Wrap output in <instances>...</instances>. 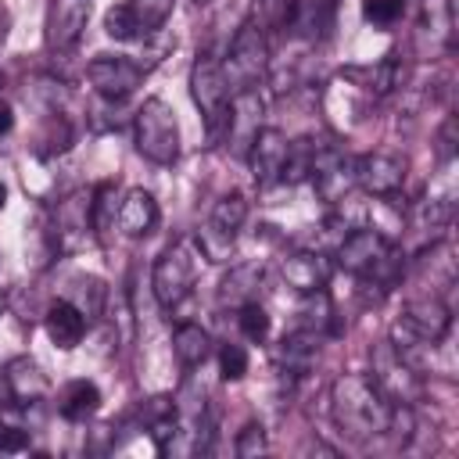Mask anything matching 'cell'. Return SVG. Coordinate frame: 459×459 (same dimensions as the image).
<instances>
[{"label": "cell", "mask_w": 459, "mask_h": 459, "mask_svg": "<svg viewBox=\"0 0 459 459\" xmlns=\"http://www.w3.org/2000/svg\"><path fill=\"white\" fill-rule=\"evenodd\" d=\"M394 405L369 373H344L330 387V416L348 441H373L391 430Z\"/></svg>", "instance_id": "6da1fadb"}, {"label": "cell", "mask_w": 459, "mask_h": 459, "mask_svg": "<svg viewBox=\"0 0 459 459\" xmlns=\"http://www.w3.org/2000/svg\"><path fill=\"white\" fill-rule=\"evenodd\" d=\"M337 262L359 280L377 283L380 290H387L398 276V247L373 226H355L351 233H344L337 244Z\"/></svg>", "instance_id": "7a4b0ae2"}, {"label": "cell", "mask_w": 459, "mask_h": 459, "mask_svg": "<svg viewBox=\"0 0 459 459\" xmlns=\"http://www.w3.org/2000/svg\"><path fill=\"white\" fill-rule=\"evenodd\" d=\"M448 326H452V312H448V305L441 298H434V294L430 298H416V301H409L402 308L387 344L412 366L416 351H430L434 344H441Z\"/></svg>", "instance_id": "3957f363"}, {"label": "cell", "mask_w": 459, "mask_h": 459, "mask_svg": "<svg viewBox=\"0 0 459 459\" xmlns=\"http://www.w3.org/2000/svg\"><path fill=\"white\" fill-rule=\"evenodd\" d=\"M190 97L204 118L208 140L215 143L219 136H226V118H230V79L222 72V61L215 54H197L194 68H190Z\"/></svg>", "instance_id": "277c9868"}, {"label": "cell", "mask_w": 459, "mask_h": 459, "mask_svg": "<svg viewBox=\"0 0 459 459\" xmlns=\"http://www.w3.org/2000/svg\"><path fill=\"white\" fill-rule=\"evenodd\" d=\"M133 140L151 165H172L179 158V122L161 97H147L133 118Z\"/></svg>", "instance_id": "5b68a950"}, {"label": "cell", "mask_w": 459, "mask_h": 459, "mask_svg": "<svg viewBox=\"0 0 459 459\" xmlns=\"http://www.w3.org/2000/svg\"><path fill=\"white\" fill-rule=\"evenodd\" d=\"M197 283V251L190 240H176L169 244L158 262H154V273H151V287H154V298L161 308H179L190 290Z\"/></svg>", "instance_id": "8992f818"}, {"label": "cell", "mask_w": 459, "mask_h": 459, "mask_svg": "<svg viewBox=\"0 0 459 459\" xmlns=\"http://www.w3.org/2000/svg\"><path fill=\"white\" fill-rule=\"evenodd\" d=\"M247 222V197L240 190H230L215 201L208 222L197 230V251L208 258V262H226L240 230Z\"/></svg>", "instance_id": "52a82bcc"}, {"label": "cell", "mask_w": 459, "mask_h": 459, "mask_svg": "<svg viewBox=\"0 0 459 459\" xmlns=\"http://www.w3.org/2000/svg\"><path fill=\"white\" fill-rule=\"evenodd\" d=\"M269 68V39H265V29H258L255 22H244L240 32L233 36V47H230V57L222 65L230 86L237 90H251L258 86V79L265 75Z\"/></svg>", "instance_id": "ba28073f"}, {"label": "cell", "mask_w": 459, "mask_h": 459, "mask_svg": "<svg viewBox=\"0 0 459 459\" xmlns=\"http://www.w3.org/2000/svg\"><path fill=\"white\" fill-rule=\"evenodd\" d=\"M308 179H312L319 201L344 204L355 186V158L344 154V147H337V143H316V161H312Z\"/></svg>", "instance_id": "9c48e42d"}, {"label": "cell", "mask_w": 459, "mask_h": 459, "mask_svg": "<svg viewBox=\"0 0 459 459\" xmlns=\"http://www.w3.org/2000/svg\"><path fill=\"white\" fill-rule=\"evenodd\" d=\"M143 75H147V65H140L126 54H97L86 65V79L104 100H126L129 93H136Z\"/></svg>", "instance_id": "30bf717a"}, {"label": "cell", "mask_w": 459, "mask_h": 459, "mask_svg": "<svg viewBox=\"0 0 459 459\" xmlns=\"http://www.w3.org/2000/svg\"><path fill=\"white\" fill-rule=\"evenodd\" d=\"M405 158L391 151H369L355 158V186H362L369 197H398V190L405 186Z\"/></svg>", "instance_id": "8fae6325"}, {"label": "cell", "mask_w": 459, "mask_h": 459, "mask_svg": "<svg viewBox=\"0 0 459 459\" xmlns=\"http://www.w3.org/2000/svg\"><path fill=\"white\" fill-rule=\"evenodd\" d=\"M287 136L273 126H262L247 147V165H251V176L255 183L265 190V186H276L280 183V172H283V158H287Z\"/></svg>", "instance_id": "7c38bea8"}, {"label": "cell", "mask_w": 459, "mask_h": 459, "mask_svg": "<svg viewBox=\"0 0 459 459\" xmlns=\"http://www.w3.org/2000/svg\"><path fill=\"white\" fill-rule=\"evenodd\" d=\"M90 22V0H50L47 7V47L50 50H72L82 39V29Z\"/></svg>", "instance_id": "4fadbf2b"}, {"label": "cell", "mask_w": 459, "mask_h": 459, "mask_svg": "<svg viewBox=\"0 0 459 459\" xmlns=\"http://www.w3.org/2000/svg\"><path fill=\"white\" fill-rule=\"evenodd\" d=\"M280 273L287 280V287H294L298 294H312V290H323L333 276V262L323 255V251H312V247H301V251H290L283 262H280Z\"/></svg>", "instance_id": "5bb4252c"}, {"label": "cell", "mask_w": 459, "mask_h": 459, "mask_svg": "<svg viewBox=\"0 0 459 459\" xmlns=\"http://www.w3.org/2000/svg\"><path fill=\"white\" fill-rule=\"evenodd\" d=\"M258 129H262V97H258V90H255V86H251V90H237L233 100H230L226 140H230L240 154H247V147H251V140H255Z\"/></svg>", "instance_id": "9a60e30c"}, {"label": "cell", "mask_w": 459, "mask_h": 459, "mask_svg": "<svg viewBox=\"0 0 459 459\" xmlns=\"http://www.w3.org/2000/svg\"><path fill=\"white\" fill-rule=\"evenodd\" d=\"M86 326H90L86 312H82L75 301H68V298L54 301V305L47 308V316H43V330H47V337H50L57 348H65V351H72V348L86 337Z\"/></svg>", "instance_id": "2e32d148"}, {"label": "cell", "mask_w": 459, "mask_h": 459, "mask_svg": "<svg viewBox=\"0 0 459 459\" xmlns=\"http://www.w3.org/2000/svg\"><path fill=\"white\" fill-rule=\"evenodd\" d=\"M4 380H7V391H11V398H14L18 405H36V402H43V398L50 394L47 373H43L32 359H25V355H18V359L7 362Z\"/></svg>", "instance_id": "e0dca14e"}, {"label": "cell", "mask_w": 459, "mask_h": 459, "mask_svg": "<svg viewBox=\"0 0 459 459\" xmlns=\"http://www.w3.org/2000/svg\"><path fill=\"white\" fill-rule=\"evenodd\" d=\"M158 219H161L158 201H154V194L143 190V186H133V190L122 197V204H118V230H122L126 237H147V233H154Z\"/></svg>", "instance_id": "ac0fdd59"}, {"label": "cell", "mask_w": 459, "mask_h": 459, "mask_svg": "<svg viewBox=\"0 0 459 459\" xmlns=\"http://www.w3.org/2000/svg\"><path fill=\"white\" fill-rule=\"evenodd\" d=\"M341 79H348L366 100H377V97H387L398 82H402V68L398 61H377V65H351L341 72Z\"/></svg>", "instance_id": "d6986e66"}, {"label": "cell", "mask_w": 459, "mask_h": 459, "mask_svg": "<svg viewBox=\"0 0 459 459\" xmlns=\"http://www.w3.org/2000/svg\"><path fill=\"white\" fill-rule=\"evenodd\" d=\"M93 194H72L57 204V240L65 247H79L86 240V233L93 230Z\"/></svg>", "instance_id": "ffe728a7"}, {"label": "cell", "mask_w": 459, "mask_h": 459, "mask_svg": "<svg viewBox=\"0 0 459 459\" xmlns=\"http://www.w3.org/2000/svg\"><path fill=\"white\" fill-rule=\"evenodd\" d=\"M316 351H319V333H316V330L298 326L294 333H287V337L280 341V348H276V362H280V369H283V373L301 377V373L312 366Z\"/></svg>", "instance_id": "44dd1931"}, {"label": "cell", "mask_w": 459, "mask_h": 459, "mask_svg": "<svg viewBox=\"0 0 459 459\" xmlns=\"http://www.w3.org/2000/svg\"><path fill=\"white\" fill-rule=\"evenodd\" d=\"M258 283H262V269L255 262H244V265H233L222 283H219V305L226 308H240L244 301H255L258 298Z\"/></svg>", "instance_id": "7402d4cb"}, {"label": "cell", "mask_w": 459, "mask_h": 459, "mask_svg": "<svg viewBox=\"0 0 459 459\" xmlns=\"http://www.w3.org/2000/svg\"><path fill=\"white\" fill-rule=\"evenodd\" d=\"M172 351H176L183 369H197L212 355V337H208V330L201 323H179L172 330Z\"/></svg>", "instance_id": "603a6c76"}, {"label": "cell", "mask_w": 459, "mask_h": 459, "mask_svg": "<svg viewBox=\"0 0 459 459\" xmlns=\"http://www.w3.org/2000/svg\"><path fill=\"white\" fill-rule=\"evenodd\" d=\"M97 409H100V387L93 380H72V384H65L61 402H57V412L68 423H86Z\"/></svg>", "instance_id": "cb8c5ba5"}, {"label": "cell", "mask_w": 459, "mask_h": 459, "mask_svg": "<svg viewBox=\"0 0 459 459\" xmlns=\"http://www.w3.org/2000/svg\"><path fill=\"white\" fill-rule=\"evenodd\" d=\"M312 161H316V143L305 136V140H290L287 143V158H283V172H280V183L283 186H298L312 176Z\"/></svg>", "instance_id": "d4e9b609"}, {"label": "cell", "mask_w": 459, "mask_h": 459, "mask_svg": "<svg viewBox=\"0 0 459 459\" xmlns=\"http://www.w3.org/2000/svg\"><path fill=\"white\" fill-rule=\"evenodd\" d=\"M104 32H108L111 39H118V43H133V39L147 36L143 25H140V18H136V11H133V4H115V7H108V11H104Z\"/></svg>", "instance_id": "484cf974"}, {"label": "cell", "mask_w": 459, "mask_h": 459, "mask_svg": "<svg viewBox=\"0 0 459 459\" xmlns=\"http://www.w3.org/2000/svg\"><path fill=\"white\" fill-rule=\"evenodd\" d=\"M301 298H305V301H301V308H298V316H301V319H298V326L323 333V330H326V323H330V316H333L326 290H312V294H301Z\"/></svg>", "instance_id": "4316f807"}, {"label": "cell", "mask_w": 459, "mask_h": 459, "mask_svg": "<svg viewBox=\"0 0 459 459\" xmlns=\"http://www.w3.org/2000/svg\"><path fill=\"white\" fill-rule=\"evenodd\" d=\"M237 323H240V333H244L247 341H255V344H262V341L269 337V326H273V319H269V312L258 305V298H255V301H244V305L237 308Z\"/></svg>", "instance_id": "83f0119b"}, {"label": "cell", "mask_w": 459, "mask_h": 459, "mask_svg": "<svg viewBox=\"0 0 459 459\" xmlns=\"http://www.w3.org/2000/svg\"><path fill=\"white\" fill-rule=\"evenodd\" d=\"M405 14V0H362V18L377 29H391Z\"/></svg>", "instance_id": "f1b7e54d"}, {"label": "cell", "mask_w": 459, "mask_h": 459, "mask_svg": "<svg viewBox=\"0 0 459 459\" xmlns=\"http://www.w3.org/2000/svg\"><path fill=\"white\" fill-rule=\"evenodd\" d=\"M172 7H176V0H133V11L140 18L143 32H158L172 18Z\"/></svg>", "instance_id": "f546056e"}, {"label": "cell", "mask_w": 459, "mask_h": 459, "mask_svg": "<svg viewBox=\"0 0 459 459\" xmlns=\"http://www.w3.org/2000/svg\"><path fill=\"white\" fill-rule=\"evenodd\" d=\"M75 287H79V294H82V301H75V305L86 312V319L100 316V308H104V298H108L104 283H100L97 276H79V280H75Z\"/></svg>", "instance_id": "4dcf8cb0"}, {"label": "cell", "mask_w": 459, "mask_h": 459, "mask_svg": "<svg viewBox=\"0 0 459 459\" xmlns=\"http://www.w3.org/2000/svg\"><path fill=\"white\" fill-rule=\"evenodd\" d=\"M233 452H237L240 459H255V455H265V452H269V441H265V430H262V423H247V427L237 434V445H233Z\"/></svg>", "instance_id": "1f68e13d"}, {"label": "cell", "mask_w": 459, "mask_h": 459, "mask_svg": "<svg viewBox=\"0 0 459 459\" xmlns=\"http://www.w3.org/2000/svg\"><path fill=\"white\" fill-rule=\"evenodd\" d=\"M219 373H222V380H240L247 373V351L240 344H222L219 348Z\"/></svg>", "instance_id": "d6a6232c"}, {"label": "cell", "mask_w": 459, "mask_h": 459, "mask_svg": "<svg viewBox=\"0 0 459 459\" xmlns=\"http://www.w3.org/2000/svg\"><path fill=\"white\" fill-rule=\"evenodd\" d=\"M455 133H459V122H455V115H448V118L441 122L437 136H434V151H437V161H445V165L455 158Z\"/></svg>", "instance_id": "836d02e7"}, {"label": "cell", "mask_w": 459, "mask_h": 459, "mask_svg": "<svg viewBox=\"0 0 459 459\" xmlns=\"http://www.w3.org/2000/svg\"><path fill=\"white\" fill-rule=\"evenodd\" d=\"M25 448H29V430L0 427V452H25Z\"/></svg>", "instance_id": "e575fe53"}, {"label": "cell", "mask_w": 459, "mask_h": 459, "mask_svg": "<svg viewBox=\"0 0 459 459\" xmlns=\"http://www.w3.org/2000/svg\"><path fill=\"white\" fill-rule=\"evenodd\" d=\"M11 126H14V111H11V104H7V100H0V136H7V133H11Z\"/></svg>", "instance_id": "d590c367"}, {"label": "cell", "mask_w": 459, "mask_h": 459, "mask_svg": "<svg viewBox=\"0 0 459 459\" xmlns=\"http://www.w3.org/2000/svg\"><path fill=\"white\" fill-rule=\"evenodd\" d=\"M4 204H7V186L0 183V212H4Z\"/></svg>", "instance_id": "8d00e7d4"}, {"label": "cell", "mask_w": 459, "mask_h": 459, "mask_svg": "<svg viewBox=\"0 0 459 459\" xmlns=\"http://www.w3.org/2000/svg\"><path fill=\"white\" fill-rule=\"evenodd\" d=\"M194 4H208V0H194Z\"/></svg>", "instance_id": "74e56055"}]
</instances>
